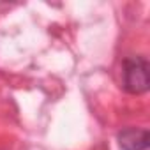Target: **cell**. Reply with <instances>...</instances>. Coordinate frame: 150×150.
I'll return each mask as SVG.
<instances>
[{
  "label": "cell",
  "instance_id": "cell-1",
  "mask_svg": "<svg viewBox=\"0 0 150 150\" xmlns=\"http://www.w3.org/2000/svg\"><path fill=\"white\" fill-rule=\"evenodd\" d=\"M148 60L145 57H132L124 62L122 69V87L129 94H143L150 87L148 78Z\"/></svg>",
  "mask_w": 150,
  "mask_h": 150
},
{
  "label": "cell",
  "instance_id": "cell-2",
  "mask_svg": "<svg viewBox=\"0 0 150 150\" xmlns=\"http://www.w3.org/2000/svg\"><path fill=\"white\" fill-rule=\"evenodd\" d=\"M118 146L122 150H146L150 145V134L146 129L127 127L118 132L117 136Z\"/></svg>",
  "mask_w": 150,
  "mask_h": 150
}]
</instances>
